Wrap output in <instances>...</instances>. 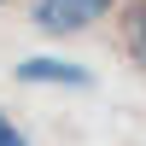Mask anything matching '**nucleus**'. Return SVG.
I'll use <instances>...</instances> for the list:
<instances>
[{
    "label": "nucleus",
    "instance_id": "f03ea898",
    "mask_svg": "<svg viewBox=\"0 0 146 146\" xmlns=\"http://www.w3.org/2000/svg\"><path fill=\"white\" fill-rule=\"evenodd\" d=\"M18 82H35V88H88V70L70 64V58H53V53H35V58H18V70H12Z\"/></svg>",
    "mask_w": 146,
    "mask_h": 146
},
{
    "label": "nucleus",
    "instance_id": "20e7f679",
    "mask_svg": "<svg viewBox=\"0 0 146 146\" xmlns=\"http://www.w3.org/2000/svg\"><path fill=\"white\" fill-rule=\"evenodd\" d=\"M0 6H6V0H0Z\"/></svg>",
    "mask_w": 146,
    "mask_h": 146
},
{
    "label": "nucleus",
    "instance_id": "7ed1b4c3",
    "mask_svg": "<svg viewBox=\"0 0 146 146\" xmlns=\"http://www.w3.org/2000/svg\"><path fill=\"white\" fill-rule=\"evenodd\" d=\"M0 146H29V140H23V129H18V123H12V117H6V111H0Z\"/></svg>",
    "mask_w": 146,
    "mask_h": 146
},
{
    "label": "nucleus",
    "instance_id": "f257e3e1",
    "mask_svg": "<svg viewBox=\"0 0 146 146\" xmlns=\"http://www.w3.org/2000/svg\"><path fill=\"white\" fill-rule=\"evenodd\" d=\"M111 6L117 0H35L29 18H35L41 35H82V29H94Z\"/></svg>",
    "mask_w": 146,
    "mask_h": 146
}]
</instances>
